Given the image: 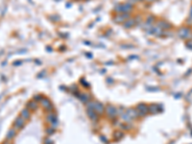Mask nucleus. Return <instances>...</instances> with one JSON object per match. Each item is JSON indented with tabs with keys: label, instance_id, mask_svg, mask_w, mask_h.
<instances>
[{
	"label": "nucleus",
	"instance_id": "423d86ee",
	"mask_svg": "<svg viewBox=\"0 0 192 144\" xmlns=\"http://www.w3.org/2000/svg\"><path fill=\"white\" fill-rule=\"evenodd\" d=\"M136 24V20L132 19V18H129V19H127L125 21V23H124V27L125 28H131L132 26Z\"/></svg>",
	"mask_w": 192,
	"mask_h": 144
},
{
	"label": "nucleus",
	"instance_id": "f03ea898",
	"mask_svg": "<svg viewBox=\"0 0 192 144\" xmlns=\"http://www.w3.org/2000/svg\"><path fill=\"white\" fill-rule=\"evenodd\" d=\"M190 35H191V31H190V29H189V28L183 27L182 29H180V31H179L180 38H182V39H188Z\"/></svg>",
	"mask_w": 192,
	"mask_h": 144
},
{
	"label": "nucleus",
	"instance_id": "1a4fd4ad",
	"mask_svg": "<svg viewBox=\"0 0 192 144\" xmlns=\"http://www.w3.org/2000/svg\"><path fill=\"white\" fill-rule=\"evenodd\" d=\"M189 18H190V19H192V7H191V9H190V13H189Z\"/></svg>",
	"mask_w": 192,
	"mask_h": 144
},
{
	"label": "nucleus",
	"instance_id": "7ed1b4c3",
	"mask_svg": "<svg viewBox=\"0 0 192 144\" xmlns=\"http://www.w3.org/2000/svg\"><path fill=\"white\" fill-rule=\"evenodd\" d=\"M129 17H130L129 14H121V15H118V17H114V21L115 22H117V23H121V22H123V21L129 19Z\"/></svg>",
	"mask_w": 192,
	"mask_h": 144
},
{
	"label": "nucleus",
	"instance_id": "20e7f679",
	"mask_svg": "<svg viewBox=\"0 0 192 144\" xmlns=\"http://www.w3.org/2000/svg\"><path fill=\"white\" fill-rule=\"evenodd\" d=\"M23 125H24V118H22V117H17V118L15 119V123H13V126L17 128V129L22 128Z\"/></svg>",
	"mask_w": 192,
	"mask_h": 144
},
{
	"label": "nucleus",
	"instance_id": "39448f33",
	"mask_svg": "<svg viewBox=\"0 0 192 144\" xmlns=\"http://www.w3.org/2000/svg\"><path fill=\"white\" fill-rule=\"evenodd\" d=\"M158 27H159L161 29H170L172 26L170 23L166 22V21H164V20H161V21H159L158 22Z\"/></svg>",
	"mask_w": 192,
	"mask_h": 144
},
{
	"label": "nucleus",
	"instance_id": "6e6552de",
	"mask_svg": "<svg viewBox=\"0 0 192 144\" xmlns=\"http://www.w3.org/2000/svg\"><path fill=\"white\" fill-rule=\"evenodd\" d=\"M21 116H22L24 119H27L29 116H30V114H29V111H27V110H23L22 111H21Z\"/></svg>",
	"mask_w": 192,
	"mask_h": 144
},
{
	"label": "nucleus",
	"instance_id": "f257e3e1",
	"mask_svg": "<svg viewBox=\"0 0 192 144\" xmlns=\"http://www.w3.org/2000/svg\"><path fill=\"white\" fill-rule=\"evenodd\" d=\"M132 9V5L130 3H125V4H119L115 7V12L121 13V14H127L130 13Z\"/></svg>",
	"mask_w": 192,
	"mask_h": 144
},
{
	"label": "nucleus",
	"instance_id": "0eeeda50",
	"mask_svg": "<svg viewBox=\"0 0 192 144\" xmlns=\"http://www.w3.org/2000/svg\"><path fill=\"white\" fill-rule=\"evenodd\" d=\"M15 131H13V130H10L9 132H8L6 137L8 138V139H11V138H13V137H15Z\"/></svg>",
	"mask_w": 192,
	"mask_h": 144
}]
</instances>
